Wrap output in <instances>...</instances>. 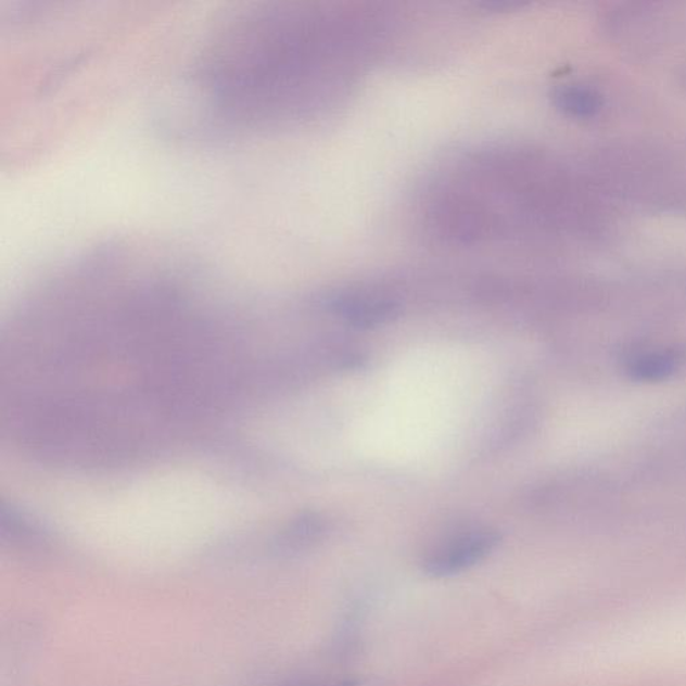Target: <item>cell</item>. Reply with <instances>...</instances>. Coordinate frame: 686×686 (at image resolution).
Instances as JSON below:
<instances>
[{"instance_id": "1", "label": "cell", "mask_w": 686, "mask_h": 686, "mask_svg": "<svg viewBox=\"0 0 686 686\" xmlns=\"http://www.w3.org/2000/svg\"><path fill=\"white\" fill-rule=\"evenodd\" d=\"M501 536L491 529H473L452 535L429 550L421 568L432 579H449L483 562L499 546Z\"/></svg>"}, {"instance_id": "2", "label": "cell", "mask_w": 686, "mask_h": 686, "mask_svg": "<svg viewBox=\"0 0 686 686\" xmlns=\"http://www.w3.org/2000/svg\"><path fill=\"white\" fill-rule=\"evenodd\" d=\"M333 308L348 325L359 329L376 328L392 321L398 314V305L389 300L368 298V296H340L334 300Z\"/></svg>"}, {"instance_id": "3", "label": "cell", "mask_w": 686, "mask_h": 686, "mask_svg": "<svg viewBox=\"0 0 686 686\" xmlns=\"http://www.w3.org/2000/svg\"><path fill=\"white\" fill-rule=\"evenodd\" d=\"M684 363L685 354L679 348H657V351L636 354L628 359L626 371L633 380L662 381L676 374Z\"/></svg>"}, {"instance_id": "4", "label": "cell", "mask_w": 686, "mask_h": 686, "mask_svg": "<svg viewBox=\"0 0 686 686\" xmlns=\"http://www.w3.org/2000/svg\"><path fill=\"white\" fill-rule=\"evenodd\" d=\"M323 533V519L316 513H308L291 525V529L282 537L280 547L285 551H300L321 539Z\"/></svg>"}, {"instance_id": "5", "label": "cell", "mask_w": 686, "mask_h": 686, "mask_svg": "<svg viewBox=\"0 0 686 686\" xmlns=\"http://www.w3.org/2000/svg\"><path fill=\"white\" fill-rule=\"evenodd\" d=\"M556 104L573 117H592L600 107L599 97L594 91L580 86H566L557 91Z\"/></svg>"}, {"instance_id": "6", "label": "cell", "mask_w": 686, "mask_h": 686, "mask_svg": "<svg viewBox=\"0 0 686 686\" xmlns=\"http://www.w3.org/2000/svg\"><path fill=\"white\" fill-rule=\"evenodd\" d=\"M288 686H359V684L356 682H352V679L351 682L346 679V682L336 683L334 685L319 684V683H296V684H291Z\"/></svg>"}]
</instances>
